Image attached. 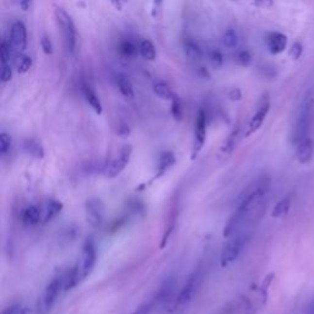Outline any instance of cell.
I'll list each match as a JSON object with an SVG mask.
<instances>
[{"label": "cell", "instance_id": "cell-3", "mask_svg": "<svg viewBox=\"0 0 314 314\" xmlns=\"http://www.w3.org/2000/svg\"><path fill=\"white\" fill-rule=\"evenodd\" d=\"M62 290H64V275L55 276L46 286L43 294L38 298V302H37V313L47 314L52 309V307L54 306L55 301L59 297Z\"/></svg>", "mask_w": 314, "mask_h": 314}, {"label": "cell", "instance_id": "cell-18", "mask_svg": "<svg viewBox=\"0 0 314 314\" xmlns=\"http://www.w3.org/2000/svg\"><path fill=\"white\" fill-rule=\"evenodd\" d=\"M116 83H117L120 94H122L125 99H132L135 97V92H134V87H132V81H130L127 76L123 75V74H118L117 78H116Z\"/></svg>", "mask_w": 314, "mask_h": 314}, {"label": "cell", "instance_id": "cell-33", "mask_svg": "<svg viewBox=\"0 0 314 314\" xmlns=\"http://www.w3.org/2000/svg\"><path fill=\"white\" fill-rule=\"evenodd\" d=\"M303 54V44L301 42H295L290 48V52H288V55H290L291 59L298 60L299 58Z\"/></svg>", "mask_w": 314, "mask_h": 314}, {"label": "cell", "instance_id": "cell-34", "mask_svg": "<svg viewBox=\"0 0 314 314\" xmlns=\"http://www.w3.org/2000/svg\"><path fill=\"white\" fill-rule=\"evenodd\" d=\"M41 47H42V50H43L44 54L47 55H50L53 54V43L52 41H50V38L48 36H42L41 38Z\"/></svg>", "mask_w": 314, "mask_h": 314}, {"label": "cell", "instance_id": "cell-4", "mask_svg": "<svg viewBox=\"0 0 314 314\" xmlns=\"http://www.w3.org/2000/svg\"><path fill=\"white\" fill-rule=\"evenodd\" d=\"M248 239H249L248 234H239V236L229 241V243L225 246L222 253H221V266L226 267L230 264H232L239 257Z\"/></svg>", "mask_w": 314, "mask_h": 314}, {"label": "cell", "instance_id": "cell-14", "mask_svg": "<svg viewBox=\"0 0 314 314\" xmlns=\"http://www.w3.org/2000/svg\"><path fill=\"white\" fill-rule=\"evenodd\" d=\"M42 213H43V211L37 205H30L22 210L21 220H22V222H24L25 225H27V226H34V225H37V223H39L43 220V218H42Z\"/></svg>", "mask_w": 314, "mask_h": 314}, {"label": "cell", "instance_id": "cell-9", "mask_svg": "<svg viewBox=\"0 0 314 314\" xmlns=\"http://www.w3.org/2000/svg\"><path fill=\"white\" fill-rule=\"evenodd\" d=\"M269 111H270V99H269L267 95H265V96L263 97L262 102L259 103V106H258V109L255 111L254 116H253L252 119H250L249 124H248L246 136H250L252 134H254L255 132H258V130L260 129V127H262L263 123H264Z\"/></svg>", "mask_w": 314, "mask_h": 314}, {"label": "cell", "instance_id": "cell-10", "mask_svg": "<svg viewBox=\"0 0 314 314\" xmlns=\"http://www.w3.org/2000/svg\"><path fill=\"white\" fill-rule=\"evenodd\" d=\"M86 216L88 223L94 227L101 226L104 217V205L99 199H90L86 201Z\"/></svg>", "mask_w": 314, "mask_h": 314}, {"label": "cell", "instance_id": "cell-31", "mask_svg": "<svg viewBox=\"0 0 314 314\" xmlns=\"http://www.w3.org/2000/svg\"><path fill=\"white\" fill-rule=\"evenodd\" d=\"M11 136L6 132H1L0 134V153L5 156L6 153L10 151L11 149Z\"/></svg>", "mask_w": 314, "mask_h": 314}, {"label": "cell", "instance_id": "cell-46", "mask_svg": "<svg viewBox=\"0 0 314 314\" xmlns=\"http://www.w3.org/2000/svg\"><path fill=\"white\" fill-rule=\"evenodd\" d=\"M233 1H236V0H233Z\"/></svg>", "mask_w": 314, "mask_h": 314}, {"label": "cell", "instance_id": "cell-38", "mask_svg": "<svg viewBox=\"0 0 314 314\" xmlns=\"http://www.w3.org/2000/svg\"><path fill=\"white\" fill-rule=\"evenodd\" d=\"M273 278H274V275H273V274H271V275L266 276V278H265V280H264V282H263V285H262V294H263V297H264V299L266 298L267 288H269V285H270L271 281H273Z\"/></svg>", "mask_w": 314, "mask_h": 314}, {"label": "cell", "instance_id": "cell-6", "mask_svg": "<svg viewBox=\"0 0 314 314\" xmlns=\"http://www.w3.org/2000/svg\"><path fill=\"white\" fill-rule=\"evenodd\" d=\"M97 262V253H96V246L92 238H87L83 243V253H81V260H80V271H81V279L85 280L87 276L91 275L94 271L95 265Z\"/></svg>", "mask_w": 314, "mask_h": 314}, {"label": "cell", "instance_id": "cell-26", "mask_svg": "<svg viewBox=\"0 0 314 314\" xmlns=\"http://www.w3.org/2000/svg\"><path fill=\"white\" fill-rule=\"evenodd\" d=\"M118 50L125 58H135L138 55V53H140L135 44L130 41H123L118 46Z\"/></svg>", "mask_w": 314, "mask_h": 314}, {"label": "cell", "instance_id": "cell-43", "mask_svg": "<svg viewBox=\"0 0 314 314\" xmlns=\"http://www.w3.org/2000/svg\"><path fill=\"white\" fill-rule=\"evenodd\" d=\"M125 0H112V4L115 5L116 9H118V10H122L123 8V3H124Z\"/></svg>", "mask_w": 314, "mask_h": 314}, {"label": "cell", "instance_id": "cell-12", "mask_svg": "<svg viewBox=\"0 0 314 314\" xmlns=\"http://www.w3.org/2000/svg\"><path fill=\"white\" fill-rule=\"evenodd\" d=\"M266 46L271 54H281L287 47V37L281 32H271L266 37Z\"/></svg>", "mask_w": 314, "mask_h": 314}, {"label": "cell", "instance_id": "cell-16", "mask_svg": "<svg viewBox=\"0 0 314 314\" xmlns=\"http://www.w3.org/2000/svg\"><path fill=\"white\" fill-rule=\"evenodd\" d=\"M174 164H176V157H174L173 152H171V151H165V152H162L159 159L157 171H156V176L153 179L161 178Z\"/></svg>", "mask_w": 314, "mask_h": 314}, {"label": "cell", "instance_id": "cell-40", "mask_svg": "<svg viewBox=\"0 0 314 314\" xmlns=\"http://www.w3.org/2000/svg\"><path fill=\"white\" fill-rule=\"evenodd\" d=\"M254 4L258 6V8L269 9L273 6L274 0H254Z\"/></svg>", "mask_w": 314, "mask_h": 314}, {"label": "cell", "instance_id": "cell-25", "mask_svg": "<svg viewBox=\"0 0 314 314\" xmlns=\"http://www.w3.org/2000/svg\"><path fill=\"white\" fill-rule=\"evenodd\" d=\"M222 44L229 50H234L238 47L239 44V34L236 30L229 29L223 32L222 34Z\"/></svg>", "mask_w": 314, "mask_h": 314}, {"label": "cell", "instance_id": "cell-28", "mask_svg": "<svg viewBox=\"0 0 314 314\" xmlns=\"http://www.w3.org/2000/svg\"><path fill=\"white\" fill-rule=\"evenodd\" d=\"M171 113L173 116V118L176 120H181L183 118V106L182 101L178 96H174L172 99V104H171Z\"/></svg>", "mask_w": 314, "mask_h": 314}, {"label": "cell", "instance_id": "cell-35", "mask_svg": "<svg viewBox=\"0 0 314 314\" xmlns=\"http://www.w3.org/2000/svg\"><path fill=\"white\" fill-rule=\"evenodd\" d=\"M13 78V69H11L10 64L1 65V81L4 83H9Z\"/></svg>", "mask_w": 314, "mask_h": 314}, {"label": "cell", "instance_id": "cell-44", "mask_svg": "<svg viewBox=\"0 0 314 314\" xmlns=\"http://www.w3.org/2000/svg\"><path fill=\"white\" fill-rule=\"evenodd\" d=\"M199 71H200V75L203 76V78H210V74L208 73V70H206L205 68H199Z\"/></svg>", "mask_w": 314, "mask_h": 314}, {"label": "cell", "instance_id": "cell-21", "mask_svg": "<svg viewBox=\"0 0 314 314\" xmlns=\"http://www.w3.org/2000/svg\"><path fill=\"white\" fill-rule=\"evenodd\" d=\"M291 204H292V194H288L286 195L285 198H282V199L274 206L271 216L276 218L283 217V216L287 215L288 211H290Z\"/></svg>", "mask_w": 314, "mask_h": 314}, {"label": "cell", "instance_id": "cell-24", "mask_svg": "<svg viewBox=\"0 0 314 314\" xmlns=\"http://www.w3.org/2000/svg\"><path fill=\"white\" fill-rule=\"evenodd\" d=\"M139 54L144 58L145 60H149V62H152V60L156 59V48L153 46V43L149 39H144L143 42L139 46Z\"/></svg>", "mask_w": 314, "mask_h": 314}, {"label": "cell", "instance_id": "cell-11", "mask_svg": "<svg viewBox=\"0 0 314 314\" xmlns=\"http://www.w3.org/2000/svg\"><path fill=\"white\" fill-rule=\"evenodd\" d=\"M11 47L17 52H24L27 47V30L24 22L16 21L10 30Z\"/></svg>", "mask_w": 314, "mask_h": 314}, {"label": "cell", "instance_id": "cell-7", "mask_svg": "<svg viewBox=\"0 0 314 314\" xmlns=\"http://www.w3.org/2000/svg\"><path fill=\"white\" fill-rule=\"evenodd\" d=\"M132 146H123L119 155H118L116 159H113L112 161L108 162L106 171H104V176L108 177V178H116L117 176H119V174L124 171L125 167L128 166V164H129L130 157H132Z\"/></svg>", "mask_w": 314, "mask_h": 314}, {"label": "cell", "instance_id": "cell-19", "mask_svg": "<svg viewBox=\"0 0 314 314\" xmlns=\"http://www.w3.org/2000/svg\"><path fill=\"white\" fill-rule=\"evenodd\" d=\"M183 48H184V53L189 59L192 60H200L203 59L204 52L201 50L199 44L193 39H185L183 43Z\"/></svg>", "mask_w": 314, "mask_h": 314}, {"label": "cell", "instance_id": "cell-15", "mask_svg": "<svg viewBox=\"0 0 314 314\" xmlns=\"http://www.w3.org/2000/svg\"><path fill=\"white\" fill-rule=\"evenodd\" d=\"M81 94H83L85 101L90 104V107H91V108L96 112L97 115H101L102 113L101 101H99V96L96 95V92H95L94 90H92V88L87 85V83H81Z\"/></svg>", "mask_w": 314, "mask_h": 314}, {"label": "cell", "instance_id": "cell-5", "mask_svg": "<svg viewBox=\"0 0 314 314\" xmlns=\"http://www.w3.org/2000/svg\"><path fill=\"white\" fill-rule=\"evenodd\" d=\"M206 140V113L200 109L198 112V116L195 118V127H194V139H193V148H192V156L190 159L194 161L203 150Z\"/></svg>", "mask_w": 314, "mask_h": 314}, {"label": "cell", "instance_id": "cell-20", "mask_svg": "<svg viewBox=\"0 0 314 314\" xmlns=\"http://www.w3.org/2000/svg\"><path fill=\"white\" fill-rule=\"evenodd\" d=\"M24 149L29 155H31L34 159L42 160L44 157L43 146L36 139H27L24 143Z\"/></svg>", "mask_w": 314, "mask_h": 314}, {"label": "cell", "instance_id": "cell-36", "mask_svg": "<svg viewBox=\"0 0 314 314\" xmlns=\"http://www.w3.org/2000/svg\"><path fill=\"white\" fill-rule=\"evenodd\" d=\"M162 5H164V0H153L152 3V17L160 18L162 13Z\"/></svg>", "mask_w": 314, "mask_h": 314}, {"label": "cell", "instance_id": "cell-39", "mask_svg": "<svg viewBox=\"0 0 314 314\" xmlns=\"http://www.w3.org/2000/svg\"><path fill=\"white\" fill-rule=\"evenodd\" d=\"M229 99H231V101H233V102L241 101L242 91L239 90V88H232L231 91L229 92Z\"/></svg>", "mask_w": 314, "mask_h": 314}, {"label": "cell", "instance_id": "cell-17", "mask_svg": "<svg viewBox=\"0 0 314 314\" xmlns=\"http://www.w3.org/2000/svg\"><path fill=\"white\" fill-rule=\"evenodd\" d=\"M62 209H63V204L60 203L59 200H54V199L48 200L46 206H44L43 223H47L50 222V221H52L55 216L59 215Z\"/></svg>", "mask_w": 314, "mask_h": 314}, {"label": "cell", "instance_id": "cell-29", "mask_svg": "<svg viewBox=\"0 0 314 314\" xmlns=\"http://www.w3.org/2000/svg\"><path fill=\"white\" fill-rule=\"evenodd\" d=\"M236 62L238 63L241 66L247 68V66H249V65L252 64L253 57H252V54H250L249 50H239L236 55Z\"/></svg>", "mask_w": 314, "mask_h": 314}, {"label": "cell", "instance_id": "cell-27", "mask_svg": "<svg viewBox=\"0 0 314 314\" xmlns=\"http://www.w3.org/2000/svg\"><path fill=\"white\" fill-rule=\"evenodd\" d=\"M32 59L26 54H20L15 59V68L18 74H26L31 69Z\"/></svg>", "mask_w": 314, "mask_h": 314}, {"label": "cell", "instance_id": "cell-1", "mask_svg": "<svg viewBox=\"0 0 314 314\" xmlns=\"http://www.w3.org/2000/svg\"><path fill=\"white\" fill-rule=\"evenodd\" d=\"M313 109L314 96L311 91H308L302 99L296 119H295L294 129H292V143H294V145L304 140V139L311 138L309 132H311L312 120H313Z\"/></svg>", "mask_w": 314, "mask_h": 314}, {"label": "cell", "instance_id": "cell-42", "mask_svg": "<svg viewBox=\"0 0 314 314\" xmlns=\"http://www.w3.org/2000/svg\"><path fill=\"white\" fill-rule=\"evenodd\" d=\"M31 3H32V0H20L21 10H24V11L30 10V8H31Z\"/></svg>", "mask_w": 314, "mask_h": 314}, {"label": "cell", "instance_id": "cell-30", "mask_svg": "<svg viewBox=\"0 0 314 314\" xmlns=\"http://www.w3.org/2000/svg\"><path fill=\"white\" fill-rule=\"evenodd\" d=\"M209 60H210L211 65H213L215 69H218L222 66L223 64V55L220 50H213L209 52Z\"/></svg>", "mask_w": 314, "mask_h": 314}, {"label": "cell", "instance_id": "cell-13", "mask_svg": "<svg viewBox=\"0 0 314 314\" xmlns=\"http://www.w3.org/2000/svg\"><path fill=\"white\" fill-rule=\"evenodd\" d=\"M295 150H296V157L301 164H307L312 160V156L314 152V144L311 138L304 139V140L299 141L295 145Z\"/></svg>", "mask_w": 314, "mask_h": 314}, {"label": "cell", "instance_id": "cell-37", "mask_svg": "<svg viewBox=\"0 0 314 314\" xmlns=\"http://www.w3.org/2000/svg\"><path fill=\"white\" fill-rule=\"evenodd\" d=\"M151 309H152V303H144L138 307L132 314H150Z\"/></svg>", "mask_w": 314, "mask_h": 314}, {"label": "cell", "instance_id": "cell-23", "mask_svg": "<svg viewBox=\"0 0 314 314\" xmlns=\"http://www.w3.org/2000/svg\"><path fill=\"white\" fill-rule=\"evenodd\" d=\"M239 132H241V128H239V127L234 128V129L232 130V132L229 135V138H227L226 140H225V143H223L222 148H221V151H222L223 153L233 152V150L236 149L237 144H238Z\"/></svg>", "mask_w": 314, "mask_h": 314}, {"label": "cell", "instance_id": "cell-8", "mask_svg": "<svg viewBox=\"0 0 314 314\" xmlns=\"http://www.w3.org/2000/svg\"><path fill=\"white\" fill-rule=\"evenodd\" d=\"M200 279H201L200 278V271L195 270L194 273H193L192 275L188 278V280L185 281L184 285H183L182 290H181V292H179L176 302H174V306L181 307V306H184V304L189 303L190 299H192L193 296H194L198 286H199Z\"/></svg>", "mask_w": 314, "mask_h": 314}, {"label": "cell", "instance_id": "cell-2", "mask_svg": "<svg viewBox=\"0 0 314 314\" xmlns=\"http://www.w3.org/2000/svg\"><path fill=\"white\" fill-rule=\"evenodd\" d=\"M55 20L62 31L65 48L69 53L74 54L76 50V27L73 18L63 8H57L54 11Z\"/></svg>", "mask_w": 314, "mask_h": 314}, {"label": "cell", "instance_id": "cell-32", "mask_svg": "<svg viewBox=\"0 0 314 314\" xmlns=\"http://www.w3.org/2000/svg\"><path fill=\"white\" fill-rule=\"evenodd\" d=\"M0 59H1V65L9 64L10 60V43H8L6 39L1 42L0 46Z\"/></svg>", "mask_w": 314, "mask_h": 314}, {"label": "cell", "instance_id": "cell-45", "mask_svg": "<svg viewBox=\"0 0 314 314\" xmlns=\"http://www.w3.org/2000/svg\"><path fill=\"white\" fill-rule=\"evenodd\" d=\"M309 314H314V304L311 307V309H309Z\"/></svg>", "mask_w": 314, "mask_h": 314}, {"label": "cell", "instance_id": "cell-22", "mask_svg": "<svg viewBox=\"0 0 314 314\" xmlns=\"http://www.w3.org/2000/svg\"><path fill=\"white\" fill-rule=\"evenodd\" d=\"M152 90L156 96L160 97L161 99H165V101H172V99L176 96L174 92L172 91V88L164 81H156L153 83Z\"/></svg>", "mask_w": 314, "mask_h": 314}, {"label": "cell", "instance_id": "cell-41", "mask_svg": "<svg viewBox=\"0 0 314 314\" xmlns=\"http://www.w3.org/2000/svg\"><path fill=\"white\" fill-rule=\"evenodd\" d=\"M129 132H130L129 127H128L127 124H122L120 125L119 129H118V135L127 136V135H129Z\"/></svg>", "mask_w": 314, "mask_h": 314}]
</instances>
